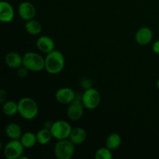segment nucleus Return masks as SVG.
<instances>
[{
    "label": "nucleus",
    "instance_id": "f257e3e1",
    "mask_svg": "<svg viewBox=\"0 0 159 159\" xmlns=\"http://www.w3.org/2000/svg\"><path fill=\"white\" fill-rule=\"evenodd\" d=\"M64 55L59 51H53L48 53L45 58V69L51 75L60 73L65 67Z\"/></svg>",
    "mask_w": 159,
    "mask_h": 159
},
{
    "label": "nucleus",
    "instance_id": "f03ea898",
    "mask_svg": "<svg viewBox=\"0 0 159 159\" xmlns=\"http://www.w3.org/2000/svg\"><path fill=\"white\" fill-rule=\"evenodd\" d=\"M18 113L24 119L33 120L37 116L38 106L31 98H22L18 102Z\"/></svg>",
    "mask_w": 159,
    "mask_h": 159
},
{
    "label": "nucleus",
    "instance_id": "7ed1b4c3",
    "mask_svg": "<svg viewBox=\"0 0 159 159\" xmlns=\"http://www.w3.org/2000/svg\"><path fill=\"white\" fill-rule=\"evenodd\" d=\"M23 65L32 71H40L45 68V59L35 52H27L23 57Z\"/></svg>",
    "mask_w": 159,
    "mask_h": 159
},
{
    "label": "nucleus",
    "instance_id": "20e7f679",
    "mask_svg": "<svg viewBox=\"0 0 159 159\" xmlns=\"http://www.w3.org/2000/svg\"><path fill=\"white\" fill-rule=\"evenodd\" d=\"M54 152L57 159H71L75 153V144L70 140H59L54 146Z\"/></svg>",
    "mask_w": 159,
    "mask_h": 159
},
{
    "label": "nucleus",
    "instance_id": "39448f33",
    "mask_svg": "<svg viewBox=\"0 0 159 159\" xmlns=\"http://www.w3.org/2000/svg\"><path fill=\"white\" fill-rule=\"evenodd\" d=\"M50 130L54 138L57 140H63L69 138L72 129L67 121L57 120L52 124Z\"/></svg>",
    "mask_w": 159,
    "mask_h": 159
},
{
    "label": "nucleus",
    "instance_id": "423d86ee",
    "mask_svg": "<svg viewBox=\"0 0 159 159\" xmlns=\"http://www.w3.org/2000/svg\"><path fill=\"white\" fill-rule=\"evenodd\" d=\"M23 145L21 141L18 140H11L5 146L3 154L5 158L7 159H19L24 152Z\"/></svg>",
    "mask_w": 159,
    "mask_h": 159
},
{
    "label": "nucleus",
    "instance_id": "0eeeda50",
    "mask_svg": "<svg viewBox=\"0 0 159 159\" xmlns=\"http://www.w3.org/2000/svg\"><path fill=\"white\" fill-rule=\"evenodd\" d=\"M100 94L97 90L93 88L85 89L82 97V103L88 110H95L97 108L100 103Z\"/></svg>",
    "mask_w": 159,
    "mask_h": 159
},
{
    "label": "nucleus",
    "instance_id": "6e6552de",
    "mask_svg": "<svg viewBox=\"0 0 159 159\" xmlns=\"http://www.w3.org/2000/svg\"><path fill=\"white\" fill-rule=\"evenodd\" d=\"M83 103L80 100L75 98L72 102H71L68 107L67 115L68 118L71 120H78L81 119V117L83 115Z\"/></svg>",
    "mask_w": 159,
    "mask_h": 159
},
{
    "label": "nucleus",
    "instance_id": "1a4fd4ad",
    "mask_svg": "<svg viewBox=\"0 0 159 159\" xmlns=\"http://www.w3.org/2000/svg\"><path fill=\"white\" fill-rule=\"evenodd\" d=\"M57 102L61 104H70L75 99V93L71 88L59 89L55 94Z\"/></svg>",
    "mask_w": 159,
    "mask_h": 159
},
{
    "label": "nucleus",
    "instance_id": "9d476101",
    "mask_svg": "<svg viewBox=\"0 0 159 159\" xmlns=\"http://www.w3.org/2000/svg\"><path fill=\"white\" fill-rule=\"evenodd\" d=\"M19 14L20 16L26 21L33 20L36 14L35 8L30 2H23L19 6Z\"/></svg>",
    "mask_w": 159,
    "mask_h": 159
},
{
    "label": "nucleus",
    "instance_id": "9b49d317",
    "mask_svg": "<svg viewBox=\"0 0 159 159\" xmlns=\"http://www.w3.org/2000/svg\"><path fill=\"white\" fill-rule=\"evenodd\" d=\"M14 18V9L11 4L5 1L0 2V20L3 23H9Z\"/></svg>",
    "mask_w": 159,
    "mask_h": 159
},
{
    "label": "nucleus",
    "instance_id": "f8f14e48",
    "mask_svg": "<svg viewBox=\"0 0 159 159\" xmlns=\"http://www.w3.org/2000/svg\"><path fill=\"white\" fill-rule=\"evenodd\" d=\"M153 38V33L148 27H142L137 32L135 39L138 44L147 45L152 41Z\"/></svg>",
    "mask_w": 159,
    "mask_h": 159
},
{
    "label": "nucleus",
    "instance_id": "ddd939ff",
    "mask_svg": "<svg viewBox=\"0 0 159 159\" xmlns=\"http://www.w3.org/2000/svg\"><path fill=\"white\" fill-rule=\"evenodd\" d=\"M37 47L41 52L48 54L54 50L55 44L51 37L47 36H42L39 37L37 41Z\"/></svg>",
    "mask_w": 159,
    "mask_h": 159
},
{
    "label": "nucleus",
    "instance_id": "4468645a",
    "mask_svg": "<svg viewBox=\"0 0 159 159\" xmlns=\"http://www.w3.org/2000/svg\"><path fill=\"white\" fill-rule=\"evenodd\" d=\"M87 138V133L82 127H76L73 129L69 136V140L75 144L79 145L85 142Z\"/></svg>",
    "mask_w": 159,
    "mask_h": 159
},
{
    "label": "nucleus",
    "instance_id": "2eb2a0df",
    "mask_svg": "<svg viewBox=\"0 0 159 159\" xmlns=\"http://www.w3.org/2000/svg\"><path fill=\"white\" fill-rule=\"evenodd\" d=\"M6 64L11 68H19L23 65V57L16 52H9L5 57Z\"/></svg>",
    "mask_w": 159,
    "mask_h": 159
},
{
    "label": "nucleus",
    "instance_id": "dca6fc26",
    "mask_svg": "<svg viewBox=\"0 0 159 159\" xmlns=\"http://www.w3.org/2000/svg\"><path fill=\"white\" fill-rule=\"evenodd\" d=\"M6 134L11 140H18L22 137V130L15 123L9 124L6 127Z\"/></svg>",
    "mask_w": 159,
    "mask_h": 159
},
{
    "label": "nucleus",
    "instance_id": "f3484780",
    "mask_svg": "<svg viewBox=\"0 0 159 159\" xmlns=\"http://www.w3.org/2000/svg\"><path fill=\"white\" fill-rule=\"evenodd\" d=\"M20 141L25 148H31L37 142V135L32 132H26L20 138Z\"/></svg>",
    "mask_w": 159,
    "mask_h": 159
},
{
    "label": "nucleus",
    "instance_id": "a211bd4d",
    "mask_svg": "<svg viewBox=\"0 0 159 159\" xmlns=\"http://www.w3.org/2000/svg\"><path fill=\"white\" fill-rule=\"evenodd\" d=\"M36 135H37V143H39L40 144H42V145L48 144L51 141V138L53 137L51 130L48 128H45V127L41 129L40 130H39Z\"/></svg>",
    "mask_w": 159,
    "mask_h": 159
},
{
    "label": "nucleus",
    "instance_id": "6ab92c4d",
    "mask_svg": "<svg viewBox=\"0 0 159 159\" xmlns=\"http://www.w3.org/2000/svg\"><path fill=\"white\" fill-rule=\"evenodd\" d=\"M25 28H26L28 34L33 36L37 35L42 30V26L40 25V23L37 20H34V19L30 20H28L26 22V25H25Z\"/></svg>",
    "mask_w": 159,
    "mask_h": 159
},
{
    "label": "nucleus",
    "instance_id": "aec40b11",
    "mask_svg": "<svg viewBox=\"0 0 159 159\" xmlns=\"http://www.w3.org/2000/svg\"><path fill=\"white\" fill-rule=\"evenodd\" d=\"M121 144V138L117 134H111L106 141V146L110 150L118 148Z\"/></svg>",
    "mask_w": 159,
    "mask_h": 159
},
{
    "label": "nucleus",
    "instance_id": "412c9836",
    "mask_svg": "<svg viewBox=\"0 0 159 159\" xmlns=\"http://www.w3.org/2000/svg\"><path fill=\"white\" fill-rule=\"evenodd\" d=\"M2 111L6 116H14L18 113V103L14 101H8L3 103Z\"/></svg>",
    "mask_w": 159,
    "mask_h": 159
},
{
    "label": "nucleus",
    "instance_id": "4be33fe9",
    "mask_svg": "<svg viewBox=\"0 0 159 159\" xmlns=\"http://www.w3.org/2000/svg\"><path fill=\"white\" fill-rule=\"evenodd\" d=\"M110 151L111 150L107 147L99 148L96 152L95 158L96 159H111L113 158V155H112Z\"/></svg>",
    "mask_w": 159,
    "mask_h": 159
},
{
    "label": "nucleus",
    "instance_id": "5701e85b",
    "mask_svg": "<svg viewBox=\"0 0 159 159\" xmlns=\"http://www.w3.org/2000/svg\"><path fill=\"white\" fill-rule=\"evenodd\" d=\"M28 71H29V70H28L26 67L23 66V68H21V67H20V68H19L18 73H17V75H18L19 77H20L23 79V78H25L26 75H27Z\"/></svg>",
    "mask_w": 159,
    "mask_h": 159
},
{
    "label": "nucleus",
    "instance_id": "b1692460",
    "mask_svg": "<svg viewBox=\"0 0 159 159\" xmlns=\"http://www.w3.org/2000/svg\"><path fill=\"white\" fill-rule=\"evenodd\" d=\"M6 99V93L4 89L0 90V103L3 104Z\"/></svg>",
    "mask_w": 159,
    "mask_h": 159
},
{
    "label": "nucleus",
    "instance_id": "393cba45",
    "mask_svg": "<svg viewBox=\"0 0 159 159\" xmlns=\"http://www.w3.org/2000/svg\"><path fill=\"white\" fill-rule=\"evenodd\" d=\"M82 85L83 88H85V89H88L90 88V85H91V82L88 79H84L82 82Z\"/></svg>",
    "mask_w": 159,
    "mask_h": 159
},
{
    "label": "nucleus",
    "instance_id": "a878e982",
    "mask_svg": "<svg viewBox=\"0 0 159 159\" xmlns=\"http://www.w3.org/2000/svg\"><path fill=\"white\" fill-rule=\"evenodd\" d=\"M152 49H153V51L155 53V54H159V40H156V41L154 43L153 47H152Z\"/></svg>",
    "mask_w": 159,
    "mask_h": 159
},
{
    "label": "nucleus",
    "instance_id": "bb28decb",
    "mask_svg": "<svg viewBox=\"0 0 159 159\" xmlns=\"http://www.w3.org/2000/svg\"><path fill=\"white\" fill-rule=\"evenodd\" d=\"M157 87H158V89L159 90V79L158 80V82H157Z\"/></svg>",
    "mask_w": 159,
    "mask_h": 159
}]
</instances>
